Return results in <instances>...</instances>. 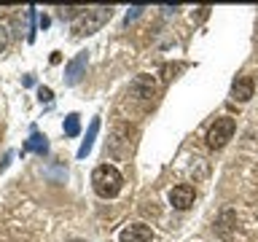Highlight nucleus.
Wrapping results in <instances>:
<instances>
[{"mask_svg":"<svg viewBox=\"0 0 258 242\" xmlns=\"http://www.w3.org/2000/svg\"><path fill=\"white\" fill-rule=\"evenodd\" d=\"M121 186H124V177H121V172L113 164H100L92 172V189L100 194L102 199H113L118 197Z\"/></svg>","mask_w":258,"mask_h":242,"instance_id":"f257e3e1","label":"nucleus"},{"mask_svg":"<svg viewBox=\"0 0 258 242\" xmlns=\"http://www.w3.org/2000/svg\"><path fill=\"white\" fill-rule=\"evenodd\" d=\"M110 19V8H86L84 14L73 22V30L76 35H92L94 30L102 27V22Z\"/></svg>","mask_w":258,"mask_h":242,"instance_id":"f03ea898","label":"nucleus"},{"mask_svg":"<svg viewBox=\"0 0 258 242\" xmlns=\"http://www.w3.org/2000/svg\"><path fill=\"white\" fill-rule=\"evenodd\" d=\"M234 129H237V121L231 116L215 118V124L210 127V132H207V145L210 148H223V145L234 137Z\"/></svg>","mask_w":258,"mask_h":242,"instance_id":"7ed1b4c3","label":"nucleus"},{"mask_svg":"<svg viewBox=\"0 0 258 242\" xmlns=\"http://www.w3.org/2000/svg\"><path fill=\"white\" fill-rule=\"evenodd\" d=\"M194 197H197V191H194V186H188V183H180L169 191V202H172V207H177V210H188L194 205Z\"/></svg>","mask_w":258,"mask_h":242,"instance_id":"20e7f679","label":"nucleus"},{"mask_svg":"<svg viewBox=\"0 0 258 242\" xmlns=\"http://www.w3.org/2000/svg\"><path fill=\"white\" fill-rule=\"evenodd\" d=\"M121 242H153V229L145 223H132L118 234Z\"/></svg>","mask_w":258,"mask_h":242,"instance_id":"39448f33","label":"nucleus"},{"mask_svg":"<svg viewBox=\"0 0 258 242\" xmlns=\"http://www.w3.org/2000/svg\"><path fill=\"white\" fill-rule=\"evenodd\" d=\"M253 89H255L253 78H250V76H239L231 84V100L234 102H247L250 97H253Z\"/></svg>","mask_w":258,"mask_h":242,"instance_id":"423d86ee","label":"nucleus"},{"mask_svg":"<svg viewBox=\"0 0 258 242\" xmlns=\"http://www.w3.org/2000/svg\"><path fill=\"white\" fill-rule=\"evenodd\" d=\"M153 92H156V84H153L151 76L135 78V84H132V94H135V97H140V100H151Z\"/></svg>","mask_w":258,"mask_h":242,"instance_id":"0eeeda50","label":"nucleus"},{"mask_svg":"<svg viewBox=\"0 0 258 242\" xmlns=\"http://www.w3.org/2000/svg\"><path fill=\"white\" fill-rule=\"evenodd\" d=\"M86 68V51H81L76 59H73L68 68H64V76H68V84H78L81 81V73Z\"/></svg>","mask_w":258,"mask_h":242,"instance_id":"6e6552de","label":"nucleus"},{"mask_svg":"<svg viewBox=\"0 0 258 242\" xmlns=\"http://www.w3.org/2000/svg\"><path fill=\"white\" fill-rule=\"evenodd\" d=\"M97 129H100V118H94V121H92V127H89V132H86V140H84V145L78 148V156H81V159L89 156V151H92L94 137H97Z\"/></svg>","mask_w":258,"mask_h":242,"instance_id":"1a4fd4ad","label":"nucleus"},{"mask_svg":"<svg viewBox=\"0 0 258 242\" xmlns=\"http://www.w3.org/2000/svg\"><path fill=\"white\" fill-rule=\"evenodd\" d=\"M24 148H27V151H38V153H46V151H48V143H46V137H40V135L35 132L27 143H24Z\"/></svg>","mask_w":258,"mask_h":242,"instance_id":"9d476101","label":"nucleus"},{"mask_svg":"<svg viewBox=\"0 0 258 242\" xmlns=\"http://www.w3.org/2000/svg\"><path fill=\"white\" fill-rule=\"evenodd\" d=\"M78 129H81V121H78L76 113H70V116L64 118V135H68V137H76Z\"/></svg>","mask_w":258,"mask_h":242,"instance_id":"9b49d317","label":"nucleus"},{"mask_svg":"<svg viewBox=\"0 0 258 242\" xmlns=\"http://www.w3.org/2000/svg\"><path fill=\"white\" fill-rule=\"evenodd\" d=\"M38 94H40V100H43V102L51 100V89H46V86H40V89H38Z\"/></svg>","mask_w":258,"mask_h":242,"instance_id":"f8f14e48","label":"nucleus"},{"mask_svg":"<svg viewBox=\"0 0 258 242\" xmlns=\"http://www.w3.org/2000/svg\"><path fill=\"white\" fill-rule=\"evenodd\" d=\"M3 46H6V30L0 27V51H3Z\"/></svg>","mask_w":258,"mask_h":242,"instance_id":"ddd939ff","label":"nucleus"},{"mask_svg":"<svg viewBox=\"0 0 258 242\" xmlns=\"http://www.w3.org/2000/svg\"><path fill=\"white\" fill-rule=\"evenodd\" d=\"M68 242H86V239H68Z\"/></svg>","mask_w":258,"mask_h":242,"instance_id":"4468645a","label":"nucleus"}]
</instances>
